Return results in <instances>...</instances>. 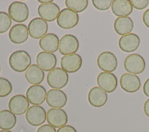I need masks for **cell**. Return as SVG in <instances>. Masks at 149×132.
<instances>
[{"label":"cell","mask_w":149,"mask_h":132,"mask_svg":"<svg viewBox=\"0 0 149 132\" xmlns=\"http://www.w3.org/2000/svg\"><path fill=\"white\" fill-rule=\"evenodd\" d=\"M140 43L139 37L134 33H129L120 37L119 47L123 52H132L137 49Z\"/></svg>","instance_id":"17"},{"label":"cell","mask_w":149,"mask_h":132,"mask_svg":"<svg viewBox=\"0 0 149 132\" xmlns=\"http://www.w3.org/2000/svg\"><path fill=\"white\" fill-rule=\"evenodd\" d=\"M97 65L104 72H112L118 66V60L115 55L109 52L105 51L101 53L97 58Z\"/></svg>","instance_id":"11"},{"label":"cell","mask_w":149,"mask_h":132,"mask_svg":"<svg viewBox=\"0 0 149 132\" xmlns=\"http://www.w3.org/2000/svg\"><path fill=\"white\" fill-rule=\"evenodd\" d=\"M17 119L15 115L6 109L0 111V129L9 130L15 127Z\"/></svg>","instance_id":"26"},{"label":"cell","mask_w":149,"mask_h":132,"mask_svg":"<svg viewBox=\"0 0 149 132\" xmlns=\"http://www.w3.org/2000/svg\"><path fill=\"white\" fill-rule=\"evenodd\" d=\"M38 2L40 3H41V4H46V3H49L53 2V1L51 0H38Z\"/></svg>","instance_id":"37"},{"label":"cell","mask_w":149,"mask_h":132,"mask_svg":"<svg viewBox=\"0 0 149 132\" xmlns=\"http://www.w3.org/2000/svg\"><path fill=\"white\" fill-rule=\"evenodd\" d=\"M31 57L29 54L23 50H17L10 55L9 64L14 71L23 72L31 65Z\"/></svg>","instance_id":"1"},{"label":"cell","mask_w":149,"mask_h":132,"mask_svg":"<svg viewBox=\"0 0 149 132\" xmlns=\"http://www.w3.org/2000/svg\"><path fill=\"white\" fill-rule=\"evenodd\" d=\"M113 27L116 33L122 36L130 33L133 28V22L130 17H118L114 22Z\"/></svg>","instance_id":"25"},{"label":"cell","mask_w":149,"mask_h":132,"mask_svg":"<svg viewBox=\"0 0 149 132\" xmlns=\"http://www.w3.org/2000/svg\"><path fill=\"white\" fill-rule=\"evenodd\" d=\"M60 12L59 7L54 2L41 4L38 8L40 17L47 22H52L56 19Z\"/></svg>","instance_id":"19"},{"label":"cell","mask_w":149,"mask_h":132,"mask_svg":"<svg viewBox=\"0 0 149 132\" xmlns=\"http://www.w3.org/2000/svg\"><path fill=\"white\" fill-rule=\"evenodd\" d=\"M112 0H93V6L100 10H106L109 9L112 3Z\"/></svg>","instance_id":"30"},{"label":"cell","mask_w":149,"mask_h":132,"mask_svg":"<svg viewBox=\"0 0 149 132\" xmlns=\"http://www.w3.org/2000/svg\"><path fill=\"white\" fill-rule=\"evenodd\" d=\"M79 47L77 38L72 34H66L59 40V51L63 55L76 53Z\"/></svg>","instance_id":"9"},{"label":"cell","mask_w":149,"mask_h":132,"mask_svg":"<svg viewBox=\"0 0 149 132\" xmlns=\"http://www.w3.org/2000/svg\"><path fill=\"white\" fill-rule=\"evenodd\" d=\"M112 13L116 16H127L133 10V6L129 0H114L111 5Z\"/></svg>","instance_id":"24"},{"label":"cell","mask_w":149,"mask_h":132,"mask_svg":"<svg viewBox=\"0 0 149 132\" xmlns=\"http://www.w3.org/2000/svg\"><path fill=\"white\" fill-rule=\"evenodd\" d=\"M143 110L146 115L149 117V98L147 99L144 102V104L143 106Z\"/></svg>","instance_id":"36"},{"label":"cell","mask_w":149,"mask_h":132,"mask_svg":"<svg viewBox=\"0 0 149 132\" xmlns=\"http://www.w3.org/2000/svg\"><path fill=\"white\" fill-rule=\"evenodd\" d=\"M68 73L60 67H56L49 72L47 81L49 87L53 89H61L65 87L68 83Z\"/></svg>","instance_id":"2"},{"label":"cell","mask_w":149,"mask_h":132,"mask_svg":"<svg viewBox=\"0 0 149 132\" xmlns=\"http://www.w3.org/2000/svg\"><path fill=\"white\" fill-rule=\"evenodd\" d=\"M130 2L132 6L138 10H142L146 8L149 3L148 0H131Z\"/></svg>","instance_id":"31"},{"label":"cell","mask_w":149,"mask_h":132,"mask_svg":"<svg viewBox=\"0 0 149 132\" xmlns=\"http://www.w3.org/2000/svg\"><path fill=\"white\" fill-rule=\"evenodd\" d=\"M29 34L34 39H41L47 34L48 26L47 22L40 17L33 19L28 24Z\"/></svg>","instance_id":"10"},{"label":"cell","mask_w":149,"mask_h":132,"mask_svg":"<svg viewBox=\"0 0 149 132\" xmlns=\"http://www.w3.org/2000/svg\"><path fill=\"white\" fill-rule=\"evenodd\" d=\"M65 5L76 13L82 12L87 8L88 6L87 0H66Z\"/></svg>","instance_id":"27"},{"label":"cell","mask_w":149,"mask_h":132,"mask_svg":"<svg viewBox=\"0 0 149 132\" xmlns=\"http://www.w3.org/2000/svg\"><path fill=\"white\" fill-rule=\"evenodd\" d=\"M37 65L45 72H50L55 69L56 65V58L53 53L40 52L36 57Z\"/></svg>","instance_id":"20"},{"label":"cell","mask_w":149,"mask_h":132,"mask_svg":"<svg viewBox=\"0 0 149 132\" xmlns=\"http://www.w3.org/2000/svg\"><path fill=\"white\" fill-rule=\"evenodd\" d=\"M24 76L29 83L33 85H38L44 80L45 74L44 70L38 65L33 64L27 69Z\"/></svg>","instance_id":"23"},{"label":"cell","mask_w":149,"mask_h":132,"mask_svg":"<svg viewBox=\"0 0 149 132\" xmlns=\"http://www.w3.org/2000/svg\"><path fill=\"white\" fill-rule=\"evenodd\" d=\"M12 25V20L9 14L5 12H0V34L6 32Z\"/></svg>","instance_id":"28"},{"label":"cell","mask_w":149,"mask_h":132,"mask_svg":"<svg viewBox=\"0 0 149 132\" xmlns=\"http://www.w3.org/2000/svg\"><path fill=\"white\" fill-rule=\"evenodd\" d=\"M107 99V92L99 87H94L88 92V101L90 104L94 107H102L106 104Z\"/></svg>","instance_id":"21"},{"label":"cell","mask_w":149,"mask_h":132,"mask_svg":"<svg viewBox=\"0 0 149 132\" xmlns=\"http://www.w3.org/2000/svg\"><path fill=\"white\" fill-rule=\"evenodd\" d=\"M8 106L9 110L16 115L24 114L29 108V102L27 98L21 94L13 96L9 100Z\"/></svg>","instance_id":"16"},{"label":"cell","mask_w":149,"mask_h":132,"mask_svg":"<svg viewBox=\"0 0 149 132\" xmlns=\"http://www.w3.org/2000/svg\"><path fill=\"white\" fill-rule=\"evenodd\" d=\"M27 27L23 24L13 25L9 31V38L11 42L16 44L25 42L29 37Z\"/></svg>","instance_id":"18"},{"label":"cell","mask_w":149,"mask_h":132,"mask_svg":"<svg viewBox=\"0 0 149 132\" xmlns=\"http://www.w3.org/2000/svg\"><path fill=\"white\" fill-rule=\"evenodd\" d=\"M0 132H12L10 130H2L0 131Z\"/></svg>","instance_id":"38"},{"label":"cell","mask_w":149,"mask_h":132,"mask_svg":"<svg viewBox=\"0 0 149 132\" xmlns=\"http://www.w3.org/2000/svg\"><path fill=\"white\" fill-rule=\"evenodd\" d=\"M59 40L58 37L54 33H48L39 41V45L44 52L54 53L59 48Z\"/></svg>","instance_id":"22"},{"label":"cell","mask_w":149,"mask_h":132,"mask_svg":"<svg viewBox=\"0 0 149 132\" xmlns=\"http://www.w3.org/2000/svg\"><path fill=\"white\" fill-rule=\"evenodd\" d=\"M143 21L146 26L149 28V9L144 12L143 15Z\"/></svg>","instance_id":"34"},{"label":"cell","mask_w":149,"mask_h":132,"mask_svg":"<svg viewBox=\"0 0 149 132\" xmlns=\"http://www.w3.org/2000/svg\"><path fill=\"white\" fill-rule=\"evenodd\" d=\"M145 67L146 62L144 58L137 53L129 55L124 61V67L129 73L140 74L144 70Z\"/></svg>","instance_id":"4"},{"label":"cell","mask_w":149,"mask_h":132,"mask_svg":"<svg viewBox=\"0 0 149 132\" xmlns=\"http://www.w3.org/2000/svg\"><path fill=\"white\" fill-rule=\"evenodd\" d=\"M12 91L10 82L4 77H0V97H5Z\"/></svg>","instance_id":"29"},{"label":"cell","mask_w":149,"mask_h":132,"mask_svg":"<svg viewBox=\"0 0 149 132\" xmlns=\"http://www.w3.org/2000/svg\"><path fill=\"white\" fill-rule=\"evenodd\" d=\"M0 72H1V67H0Z\"/></svg>","instance_id":"39"},{"label":"cell","mask_w":149,"mask_h":132,"mask_svg":"<svg viewBox=\"0 0 149 132\" xmlns=\"http://www.w3.org/2000/svg\"><path fill=\"white\" fill-rule=\"evenodd\" d=\"M26 119L30 125L39 126L45 122L47 119V113L42 106L40 105H33L29 108L27 110Z\"/></svg>","instance_id":"6"},{"label":"cell","mask_w":149,"mask_h":132,"mask_svg":"<svg viewBox=\"0 0 149 132\" xmlns=\"http://www.w3.org/2000/svg\"><path fill=\"white\" fill-rule=\"evenodd\" d=\"M56 132H77L76 130L70 125H65L59 127Z\"/></svg>","instance_id":"33"},{"label":"cell","mask_w":149,"mask_h":132,"mask_svg":"<svg viewBox=\"0 0 149 132\" xmlns=\"http://www.w3.org/2000/svg\"><path fill=\"white\" fill-rule=\"evenodd\" d=\"M119 83L122 90L129 93L137 91L141 86L139 77L136 74L129 73H124L121 76Z\"/></svg>","instance_id":"14"},{"label":"cell","mask_w":149,"mask_h":132,"mask_svg":"<svg viewBox=\"0 0 149 132\" xmlns=\"http://www.w3.org/2000/svg\"><path fill=\"white\" fill-rule=\"evenodd\" d=\"M8 13L10 19L14 22H24L29 17V8L26 3L20 1H15L9 5Z\"/></svg>","instance_id":"5"},{"label":"cell","mask_w":149,"mask_h":132,"mask_svg":"<svg viewBox=\"0 0 149 132\" xmlns=\"http://www.w3.org/2000/svg\"><path fill=\"white\" fill-rule=\"evenodd\" d=\"M47 93L43 86L40 84L33 85L28 88L26 95L29 103L33 105H40L46 99Z\"/></svg>","instance_id":"12"},{"label":"cell","mask_w":149,"mask_h":132,"mask_svg":"<svg viewBox=\"0 0 149 132\" xmlns=\"http://www.w3.org/2000/svg\"><path fill=\"white\" fill-rule=\"evenodd\" d=\"M36 132H56V131L55 127L49 124H45L40 126L37 129Z\"/></svg>","instance_id":"32"},{"label":"cell","mask_w":149,"mask_h":132,"mask_svg":"<svg viewBox=\"0 0 149 132\" xmlns=\"http://www.w3.org/2000/svg\"><path fill=\"white\" fill-rule=\"evenodd\" d=\"M81 57L77 53L65 55L61 60V68L67 73L76 72L81 68Z\"/></svg>","instance_id":"15"},{"label":"cell","mask_w":149,"mask_h":132,"mask_svg":"<svg viewBox=\"0 0 149 132\" xmlns=\"http://www.w3.org/2000/svg\"><path fill=\"white\" fill-rule=\"evenodd\" d=\"M79 19L77 13L70 9L65 8L60 12L56 19V23L62 28L70 29L77 24Z\"/></svg>","instance_id":"3"},{"label":"cell","mask_w":149,"mask_h":132,"mask_svg":"<svg viewBox=\"0 0 149 132\" xmlns=\"http://www.w3.org/2000/svg\"><path fill=\"white\" fill-rule=\"evenodd\" d=\"M143 90L145 95L149 97V78L147 79L144 82Z\"/></svg>","instance_id":"35"},{"label":"cell","mask_w":149,"mask_h":132,"mask_svg":"<svg viewBox=\"0 0 149 132\" xmlns=\"http://www.w3.org/2000/svg\"><path fill=\"white\" fill-rule=\"evenodd\" d=\"M97 83L98 87L105 92L110 93L116 88L118 80L115 75L112 73L102 72L97 77Z\"/></svg>","instance_id":"7"},{"label":"cell","mask_w":149,"mask_h":132,"mask_svg":"<svg viewBox=\"0 0 149 132\" xmlns=\"http://www.w3.org/2000/svg\"><path fill=\"white\" fill-rule=\"evenodd\" d=\"M68 98L66 94L58 89H51L46 96L47 104L52 108H62L67 103Z\"/></svg>","instance_id":"13"},{"label":"cell","mask_w":149,"mask_h":132,"mask_svg":"<svg viewBox=\"0 0 149 132\" xmlns=\"http://www.w3.org/2000/svg\"><path fill=\"white\" fill-rule=\"evenodd\" d=\"M47 121L52 127L59 128L66 125L68 121V117L63 109L51 108L47 112Z\"/></svg>","instance_id":"8"}]
</instances>
